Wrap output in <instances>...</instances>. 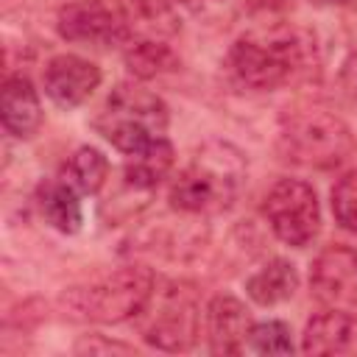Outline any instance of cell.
Wrapping results in <instances>:
<instances>
[{
    "label": "cell",
    "mask_w": 357,
    "mask_h": 357,
    "mask_svg": "<svg viewBox=\"0 0 357 357\" xmlns=\"http://www.w3.org/2000/svg\"><path fill=\"white\" fill-rule=\"evenodd\" d=\"M312 42L298 28H265L243 33L226 56L231 78L254 92H273L310 70Z\"/></svg>",
    "instance_id": "1"
},
{
    "label": "cell",
    "mask_w": 357,
    "mask_h": 357,
    "mask_svg": "<svg viewBox=\"0 0 357 357\" xmlns=\"http://www.w3.org/2000/svg\"><path fill=\"white\" fill-rule=\"evenodd\" d=\"M248 176L245 156L223 139L204 142L170 184V206L187 215H215L229 209Z\"/></svg>",
    "instance_id": "2"
},
{
    "label": "cell",
    "mask_w": 357,
    "mask_h": 357,
    "mask_svg": "<svg viewBox=\"0 0 357 357\" xmlns=\"http://www.w3.org/2000/svg\"><path fill=\"white\" fill-rule=\"evenodd\" d=\"M156 276L145 265H120L81 287H70L61 304L92 324H120L137 318L153 296Z\"/></svg>",
    "instance_id": "3"
},
{
    "label": "cell",
    "mask_w": 357,
    "mask_h": 357,
    "mask_svg": "<svg viewBox=\"0 0 357 357\" xmlns=\"http://www.w3.org/2000/svg\"><path fill=\"white\" fill-rule=\"evenodd\" d=\"M167 123L170 109L156 92L139 84H117L92 126L106 142H112V148L128 156L151 139L165 137Z\"/></svg>",
    "instance_id": "4"
},
{
    "label": "cell",
    "mask_w": 357,
    "mask_h": 357,
    "mask_svg": "<svg viewBox=\"0 0 357 357\" xmlns=\"http://www.w3.org/2000/svg\"><path fill=\"white\" fill-rule=\"evenodd\" d=\"M354 148L357 145L346 123L321 109L290 114L279 131L282 159L304 167H318V170L337 167L354 153Z\"/></svg>",
    "instance_id": "5"
},
{
    "label": "cell",
    "mask_w": 357,
    "mask_h": 357,
    "mask_svg": "<svg viewBox=\"0 0 357 357\" xmlns=\"http://www.w3.org/2000/svg\"><path fill=\"white\" fill-rule=\"evenodd\" d=\"M137 318L142 340L162 351H187L195 346L201 332L198 304L187 290H181V284H156Z\"/></svg>",
    "instance_id": "6"
},
{
    "label": "cell",
    "mask_w": 357,
    "mask_h": 357,
    "mask_svg": "<svg viewBox=\"0 0 357 357\" xmlns=\"http://www.w3.org/2000/svg\"><path fill=\"white\" fill-rule=\"evenodd\" d=\"M262 215L271 231L290 248H307L321 231L318 195L301 178H279L262 201Z\"/></svg>",
    "instance_id": "7"
},
{
    "label": "cell",
    "mask_w": 357,
    "mask_h": 357,
    "mask_svg": "<svg viewBox=\"0 0 357 357\" xmlns=\"http://www.w3.org/2000/svg\"><path fill=\"white\" fill-rule=\"evenodd\" d=\"M56 31L67 42L92 47H117L131 42L128 20L100 0H73L61 6L56 17Z\"/></svg>",
    "instance_id": "8"
},
{
    "label": "cell",
    "mask_w": 357,
    "mask_h": 357,
    "mask_svg": "<svg viewBox=\"0 0 357 357\" xmlns=\"http://www.w3.org/2000/svg\"><path fill=\"white\" fill-rule=\"evenodd\" d=\"M310 287L326 310L357 315V251L349 245L324 248L310 268Z\"/></svg>",
    "instance_id": "9"
},
{
    "label": "cell",
    "mask_w": 357,
    "mask_h": 357,
    "mask_svg": "<svg viewBox=\"0 0 357 357\" xmlns=\"http://www.w3.org/2000/svg\"><path fill=\"white\" fill-rule=\"evenodd\" d=\"M100 67L78 53H59L53 56L42 70V86L45 95L59 109H78L89 100V95L100 86Z\"/></svg>",
    "instance_id": "10"
},
{
    "label": "cell",
    "mask_w": 357,
    "mask_h": 357,
    "mask_svg": "<svg viewBox=\"0 0 357 357\" xmlns=\"http://www.w3.org/2000/svg\"><path fill=\"white\" fill-rule=\"evenodd\" d=\"M204 321H206V337H209L212 354H243L245 351V340H248L254 321H251L248 307L240 298L229 293L209 298Z\"/></svg>",
    "instance_id": "11"
},
{
    "label": "cell",
    "mask_w": 357,
    "mask_h": 357,
    "mask_svg": "<svg viewBox=\"0 0 357 357\" xmlns=\"http://www.w3.org/2000/svg\"><path fill=\"white\" fill-rule=\"evenodd\" d=\"M304 354H357V315L326 310L307 321L301 335Z\"/></svg>",
    "instance_id": "12"
},
{
    "label": "cell",
    "mask_w": 357,
    "mask_h": 357,
    "mask_svg": "<svg viewBox=\"0 0 357 357\" xmlns=\"http://www.w3.org/2000/svg\"><path fill=\"white\" fill-rule=\"evenodd\" d=\"M3 128L17 139H31L42 126V103L33 84L25 75H11L3 84L0 95Z\"/></svg>",
    "instance_id": "13"
},
{
    "label": "cell",
    "mask_w": 357,
    "mask_h": 357,
    "mask_svg": "<svg viewBox=\"0 0 357 357\" xmlns=\"http://www.w3.org/2000/svg\"><path fill=\"white\" fill-rule=\"evenodd\" d=\"M173 162H176V151H173V142L167 137H156L151 139L145 148L134 151L126 156V165H123V178L131 190H153L162 184V178L170 176L173 170Z\"/></svg>",
    "instance_id": "14"
},
{
    "label": "cell",
    "mask_w": 357,
    "mask_h": 357,
    "mask_svg": "<svg viewBox=\"0 0 357 357\" xmlns=\"http://www.w3.org/2000/svg\"><path fill=\"white\" fill-rule=\"evenodd\" d=\"M36 206L47 226H53L61 234H75L84 226V209H81V192L67 184L64 178H50L39 184Z\"/></svg>",
    "instance_id": "15"
},
{
    "label": "cell",
    "mask_w": 357,
    "mask_h": 357,
    "mask_svg": "<svg viewBox=\"0 0 357 357\" xmlns=\"http://www.w3.org/2000/svg\"><path fill=\"white\" fill-rule=\"evenodd\" d=\"M298 284H301V279H298L296 265L290 259L273 257L257 273H251L245 279V293L259 307H276L282 301H290L296 296Z\"/></svg>",
    "instance_id": "16"
},
{
    "label": "cell",
    "mask_w": 357,
    "mask_h": 357,
    "mask_svg": "<svg viewBox=\"0 0 357 357\" xmlns=\"http://www.w3.org/2000/svg\"><path fill=\"white\" fill-rule=\"evenodd\" d=\"M123 61L128 67V73L139 81L156 78L162 73H173L178 70V56L173 53L170 45L156 42V39H134L126 45L123 50Z\"/></svg>",
    "instance_id": "17"
},
{
    "label": "cell",
    "mask_w": 357,
    "mask_h": 357,
    "mask_svg": "<svg viewBox=\"0 0 357 357\" xmlns=\"http://www.w3.org/2000/svg\"><path fill=\"white\" fill-rule=\"evenodd\" d=\"M61 178L67 184H73L81 195H95L103 190L106 178H109V159L92 148V145H81L73 151V156L67 159Z\"/></svg>",
    "instance_id": "18"
},
{
    "label": "cell",
    "mask_w": 357,
    "mask_h": 357,
    "mask_svg": "<svg viewBox=\"0 0 357 357\" xmlns=\"http://www.w3.org/2000/svg\"><path fill=\"white\" fill-rule=\"evenodd\" d=\"M290 326L284 321H259L251 326L245 351L254 354H290L293 351V337Z\"/></svg>",
    "instance_id": "19"
},
{
    "label": "cell",
    "mask_w": 357,
    "mask_h": 357,
    "mask_svg": "<svg viewBox=\"0 0 357 357\" xmlns=\"http://www.w3.org/2000/svg\"><path fill=\"white\" fill-rule=\"evenodd\" d=\"M332 215L340 229L357 234V170L343 173L332 187Z\"/></svg>",
    "instance_id": "20"
},
{
    "label": "cell",
    "mask_w": 357,
    "mask_h": 357,
    "mask_svg": "<svg viewBox=\"0 0 357 357\" xmlns=\"http://www.w3.org/2000/svg\"><path fill=\"white\" fill-rule=\"evenodd\" d=\"M78 351H89V354H103V351H131V346H126V343H109V340H84V343H78Z\"/></svg>",
    "instance_id": "21"
},
{
    "label": "cell",
    "mask_w": 357,
    "mask_h": 357,
    "mask_svg": "<svg viewBox=\"0 0 357 357\" xmlns=\"http://www.w3.org/2000/svg\"><path fill=\"white\" fill-rule=\"evenodd\" d=\"M315 3H326V6H346L351 0H315Z\"/></svg>",
    "instance_id": "22"
},
{
    "label": "cell",
    "mask_w": 357,
    "mask_h": 357,
    "mask_svg": "<svg viewBox=\"0 0 357 357\" xmlns=\"http://www.w3.org/2000/svg\"><path fill=\"white\" fill-rule=\"evenodd\" d=\"M170 3H187L190 6V3H201V0H170Z\"/></svg>",
    "instance_id": "23"
}]
</instances>
